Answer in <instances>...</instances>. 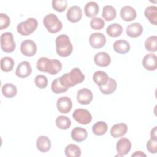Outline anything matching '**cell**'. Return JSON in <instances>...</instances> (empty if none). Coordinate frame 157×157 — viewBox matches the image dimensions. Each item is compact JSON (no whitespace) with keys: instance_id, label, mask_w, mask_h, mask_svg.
<instances>
[{"instance_id":"obj_42","label":"cell","mask_w":157,"mask_h":157,"mask_svg":"<svg viewBox=\"0 0 157 157\" xmlns=\"http://www.w3.org/2000/svg\"><path fill=\"white\" fill-rule=\"evenodd\" d=\"M131 156H146V155L140 151H136L133 154H132Z\"/></svg>"},{"instance_id":"obj_20","label":"cell","mask_w":157,"mask_h":157,"mask_svg":"<svg viewBox=\"0 0 157 157\" xmlns=\"http://www.w3.org/2000/svg\"><path fill=\"white\" fill-rule=\"evenodd\" d=\"M36 147L40 152L46 153L50 150L51 141L48 137L40 136L37 139Z\"/></svg>"},{"instance_id":"obj_25","label":"cell","mask_w":157,"mask_h":157,"mask_svg":"<svg viewBox=\"0 0 157 157\" xmlns=\"http://www.w3.org/2000/svg\"><path fill=\"white\" fill-rule=\"evenodd\" d=\"M144 15L148 20L150 23L153 25L157 24V7L155 6H150L145 8Z\"/></svg>"},{"instance_id":"obj_12","label":"cell","mask_w":157,"mask_h":157,"mask_svg":"<svg viewBox=\"0 0 157 157\" xmlns=\"http://www.w3.org/2000/svg\"><path fill=\"white\" fill-rule=\"evenodd\" d=\"M93 95L92 91L88 88H82L77 94V100L82 105L89 104L93 100Z\"/></svg>"},{"instance_id":"obj_28","label":"cell","mask_w":157,"mask_h":157,"mask_svg":"<svg viewBox=\"0 0 157 157\" xmlns=\"http://www.w3.org/2000/svg\"><path fill=\"white\" fill-rule=\"evenodd\" d=\"M106 33L110 37H117L122 34L123 28L118 23H112L107 26Z\"/></svg>"},{"instance_id":"obj_2","label":"cell","mask_w":157,"mask_h":157,"mask_svg":"<svg viewBox=\"0 0 157 157\" xmlns=\"http://www.w3.org/2000/svg\"><path fill=\"white\" fill-rule=\"evenodd\" d=\"M59 78L60 83L64 87L69 89L83 82L85 80V75L79 68L75 67L69 73L64 74Z\"/></svg>"},{"instance_id":"obj_9","label":"cell","mask_w":157,"mask_h":157,"mask_svg":"<svg viewBox=\"0 0 157 157\" xmlns=\"http://www.w3.org/2000/svg\"><path fill=\"white\" fill-rule=\"evenodd\" d=\"M89 43L93 48H101L106 43V37L101 33H94L89 37Z\"/></svg>"},{"instance_id":"obj_15","label":"cell","mask_w":157,"mask_h":157,"mask_svg":"<svg viewBox=\"0 0 157 157\" xmlns=\"http://www.w3.org/2000/svg\"><path fill=\"white\" fill-rule=\"evenodd\" d=\"M32 72V68L30 63L28 61H23L18 64L15 74L20 78H25L29 76Z\"/></svg>"},{"instance_id":"obj_37","label":"cell","mask_w":157,"mask_h":157,"mask_svg":"<svg viewBox=\"0 0 157 157\" xmlns=\"http://www.w3.org/2000/svg\"><path fill=\"white\" fill-rule=\"evenodd\" d=\"M105 26L104 20L99 17H94L90 21V26L94 30H101Z\"/></svg>"},{"instance_id":"obj_35","label":"cell","mask_w":157,"mask_h":157,"mask_svg":"<svg viewBox=\"0 0 157 157\" xmlns=\"http://www.w3.org/2000/svg\"><path fill=\"white\" fill-rule=\"evenodd\" d=\"M51 90L53 93L55 94H59L61 93L66 92L68 90V88L64 87L59 82V78H56L53 82L51 84Z\"/></svg>"},{"instance_id":"obj_4","label":"cell","mask_w":157,"mask_h":157,"mask_svg":"<svg viewBox=\"0 0 157 157\" xmlns=\"http://www.w3.org/2000/svg\"><path fill=\"white\" fill-rule=\"evenodd\" d=\"M43 24L47 30L52 34L60 31L63 28L62 22L53 13L46 15L43 19Z\"/></svg>"},{"instance_id":"obj_29","label":"cell","mask_w":157,"mask_h":157,"mask_svg":"<svg viewBox=\"0 0 157 157\" xmlns=\"http://www.w3.org/2000/svg\"><path fill=\"white\" fill-rule=\"evenodd\" d=\"M2 94L7 98H12L16 96L17 89L15 85L12 83H6L1 88Z\"/></svg>"},{"instance_id":"obj_23","label":"cell","mask_w":157,"mask_h":157,"mask_svg":"<svg viewBox=\"0 0 157 157\" xmlns=\"http://www.w3.org/2000/svg\"><path fill=\"white\" fill-rule=\"evenodd\" d=\"M113 50L115 52L119 54H126L130 50L129 43L123 39L116 40L113 45Z\"/></svg>"},{"instance_id":"obj_21","label":"cell","mask_w":157,"mask_h":157,"mask_svg":"<svg viewBox=\"0 0 157 157\" xmlns=\"http://www.w3.org/2000/svg\"><path fill=\"white\" fill-rule=\"evenodd\" d=\"M88 137L86 130L82 127H75L71 131V137L72 140L77 142L84 141Z\"/></svg>"},{"instance_id":"obj_19","label":"cell","mask_w":157,"mask_h":157,"mask_svg":"<svg viewBox=\"0 0 157 157\" xmlns=\"http://www.w3.org/2000/svg\"><path fill=\"white\" fill-rule=\"evenodd\" d=\"M128 131V126L124 123L113 125L110 129V135L113 138H118L126 134Z\"/></svg>"},{"instance_id":"obj_31","label":"cell","mask_w":157,"mask_h":157,"mask_svg":"<svg viewBox=\"0 0 157 157\" xmlns=\"http://www.w3.org/2000/svg\"><path fill=\"white\" fill-rule=\"evenodd\" d=\"M65 155L67 157H79L81 156V149L75 144H69L64 150Z\"/></svg>"},{"instance_id":"obj_24","label":"cell","mask_w":157,"mask_h":157,"mask_svg":"<svg viewBox=\"0 0 157 157\" xmlns=\"http://www.w3.org/2000/svg\"><path fill=\"white\" fill-rule=\"evenodd\" d=\"M109 79L107 74L102 71H96L93 75V80L94 82L99 86L105 85Z\"/></svg>"},{"instance_id":"obj_40","label":"cell","mask_w":157,"mask_h":157,"mask_svg":"<svg viewBox=\"0 0 157 157\" xmlns=\"http://www.w3.org/2000/svg\"><path fill=\"white\" fill-rule=\"evenodd\" d=\"M146 147L150 153H156L157 152V140L150 138L147 142Z\"/></svg>"},{"instance_id":"obj_22","label":"cell","mask_w":157,"mask_h":157,"mask_svg":"<svg viewBox=\"0 0 157 157\" xmlns=\"http://www.w3.org/2000/svg\"><path fill=\"white\" fill-rule=\"evenodd\" d=\"M99 12V7L96 2L90 1L87 2L84 7V12L86 17L94 18Z\"/></svg>"},{"instance_id":"obj_13","label":"cell","mask_w":157,"mask_h":157,"mask_svg":"<svg viewBox=\"0 0 157 157\" xmlns=\"http://www.w3.org/2000/svg\"><path fill=\"white\" fill-rule=\"evenodd\" d=\"M66 17L68 21L71 23L79 21L82 17V10L78 6H72L69 8L66 13Z\"/></svg>"},{"instance_id":"obj_16","label":"cell","mask_w":157,"mask_h":157,"mask_svg":"<svg viewBox=\"0 0 157 157\" xmlns=\"http://www.w3.org/2000/svg\"><path fill=\"white\" fill-rule=\"evenodd\" d=\"M120 15L125 21H131L137 17V12L134 8L130 6H125L120 9Z\"/></svg>"},{"instance_id":"obj_41","label":"cell","mask_w":157,"mask_h":157,"mask_svg":"<svg viewBox=\"0 0 157 157\" xmlns=\"http://www.w3.org/2000/svg\"><path fill=\"white\" fill-rule=\"evenodd\" d=\"M150 138L157 140V127L155 126L150 131Z\"/></svg>"},{"instance_id":"obj_38","label":"cell","mask_w":157,"mask_h":157,"mask_svg":"<svg viewBox=\"0 0 157 157\" xmlns=\"http://www.w3.org/2000/svg\"><path fill=\"white\" fill-rule=\"evenodd\" d=\"M34 83L39 88L44 89L48 85V79L44 75H37L34 78Z\"/></svg>"},{"instance_id":"obj_18","label":"cell","mask_w":157,"mask_h":157,"mask_svg":"<svg viewBox=\"0 0 157 157\" xmlns=\"http://www.w3.org/2000/svg\"><path fill=\"white\" fill-rule=\"evenodd\" d=\"M94 61L97 66L100 67H107L111 63V58L107 53L105 52H100L94 55Z\"/></svg>"},{"instance_id":"obj_17","label":"cell","mask_w":157,"mask_h":157,"mask_svg":"<svg viewBox=\"0 0 157 157\" xmlns=\"http://www.w3.org/2000/svg\"><path fill=\"white\" fill-rule=\"evenodd\" d=\"M143 32V27L140 23H132L129 24L126 29V34L132 38H137L141 36Z\"/></svg>"},{"instance_id":"obj_32","label":"cell","mask_w":157,"mask_h":157,"mask_svg":"<svg viewBox=\"0 0 157 157\" xmlns=\"http://www.w3.org/2000/svg\"><path fill=\"white\" fill-rule=\"evenodd\" d=\"M56 126L61 129L66 130L70 128L71 125V121L69 118L64 115L58 116L55 120Z\"/></svg>"},{"instance_id":"obj_33","label":"cell","mask_w":157,"mask_h":157,"mask_svg":"<svg viewBox=\"0 0 157 157\" xmlns=\"http://www.w3.org/2000/svg\"><path fill=\"white\" fill-rule=\"evenodd\" d=\"M14 66V60L9 56H5L1 59V69L4 72L11 71Z\"/></svg>"},{"instance_id":"obj_34","label":"cell","mask_w":157,"mask_h":157,"mask_svg":"<svg viewBox=\"0 0 157 157\" xmlns=\"http://www.w3.org/2000/svg\"><path fill=\"white\" fill-rule=\"evenodd\" d=\"M157 36H151L148 37L145 41V47L147 50L155 52L157 48Z\"/></svg>"},{"instance_id":"obj_5","label":"cell","mask_w":157,"mask_h":157,"mask_svg":"<svg viewBox=\"0 0 157 157\" xmlns=\"http://www.w3.org/2000/svg\"><path fill=\"white\" fill-rule=\"evenodd\" d=\"M38 26V21L34 18H29L18 24L17 32L21 36H26L34 33Z\"/></svg>"},{"instance_id":"obj_30","label":"cell","mask_w":157,"mask_h":157,"mask_svg":"<svg viewBox=\"0 0 157 157\" xmlns=\"http://www.w3.org/2000/svg\"><path fill=\"white\" fill-rule=\"evenodd\" d=\"M108 129L107 124L102 121L96 122L92 127V131L96 136H102Z\"/></svg>"},{"instance_id":"obj_27","label":"cell","mask_w":157,"mask_h":157,"mask_svg":"<svg viewBox=\"0 0 157 157\" xmlns=\"http://www.w3.org/2000/svg\"><path fill=\"white\" fill-rule=\"evenodd\" d=\"M117 12L113 6L110 5L105 6L102 9V17L107 21H112L116 18Z\"/></svg>"},{"instance_id":"obj_26","label":"cell","mask_w":157,"mask_h":157,"mask_svg":"<svg viewBox=\"0 0 157 157\" xmlns=\"http://www.w3.org/2000/svg\"><path fill=\"white\" fill-rule=\"evenodd\" d=\"M99 87L101 92L104 94H110L116 90L117 83L115 79L109 77L107 83L105 85Z\"/></svg>"},{"instance_id":"obj_11","label":"cell","mask_w":157,"mask_h":157,"mask_svg":"<svg viewBox=\"0 0 157 157\" xmlns=\"http://www.w3.org/2000/svg\"><path fill=\"white\" fill-rule=\"evenodd\" d=\"M56 107L58 110L61 113H69L72 108V102L67 96H63L57 100Z\"/></svg>"},{"instance_id":"obj_1","label":"cell","mask_w":157,"mask_h":157,"mask_svg":"<svg viewBox=\"0 0 157 157\" xmlns=\"http://www.w3.org/2000/svg\"><path fill=\"white\" fill-rule=\"evenodd\" d=\"M36 67L39 71L56 75L61 71L62 63L58 59H50L47 57H41L37 61Z\"/></svg>"},{"instance_id":"obj_39","label":"cell","mask_w":157,"mask_h":157,"mask_svg":"<svg viewBox=\"0 0 157 157\" xmlns=\"http://www.w3.org/2000/svg\"><path fill=\"white\" fill-rule=\"evenodd\" d=\"M10 23V19L9 17L3 13H0V29L3 30L7 28Z\"/></svg>"},{"instance_id":"obj_10","label":"cell","mask_w":157,"mask_h":157,"mask_svg":"<svg viewBox=\"0 0 157 157\" xmlns=\"http://www.w3.org/2000/svg\"><path fill=\"white\" fill-rule=\"evenodd\" d=\"M131 148V141L125 137H122L120 139L116 144V150L118 156H123L127 155Z\"/></svg>"},{"instance_id":"obj_3","label":"cell","mask_w":157,"mask_h":157,"mask_svg":"<svg viewBox=\"0 0 157 157\" xmlns=\"http://www.w3.org/2000/svg\"><path fill=\"white\" fill-rule=\"evenodd\" d=\"M56 51L57 54L61 57L69 56L73 50V46L69 37L66 34L58 36L56 40Z\"/></svg>"},{"instance_id":"obj_7","label":"cell","mask_w":157,"mask_h":157,"mask_svg":"<svg viewBox=\"0 0 157 157\" xmlns=\"http://www.w3.org/2000/svg\"><path fill=\"white\" fill-rule=\"evenodd\" d=\"M73 118L81 124H88L92 120V115L90 112L85 109H77L72 113Z\"/></svg>"},{"instance_id":"obj_8","label":"cell","mask_w":157,"mask_h":157,"mask_svg":"<svg viewBox=\"0 0 157 157\" xmlns=\"http://www.w3.org/2000/svg\"><path fill=\"white\" fill-rule=\"evenodd\" d=\"M20 51L23 55L31 57L36 53L37 45L32 40H25L20 45Z\"/></svg>"},{"instance_id":"obj_14","label":"cell","mask_w":157,"mask_h":157,"mask_svg":"<svg viewBox=\"0 0 157 157\" xmlns=\"http://www.w3.org/2000/svg\"><path fill=\"white\" fill-rule=\"evenodd\" d=\"M142 65L148 71H155L157 67V57L154 53H148L142 59Z\"/></svg>"},{"instance_id":"obj_36","label":"cell","mask_w":157,"mask_h":157,"mask_svg":"<svg viewBox=\"0 0 157 157\" xmlns=\"http://www.w3.org/2000/svg\"><path fill=\"white\" fill-rule=\"evenodd\" d=\"M52 6L54 10L58 12H64L67 7V2L66 0H53Z\"/></svg>"},{"instance_id":"obj_6","label":"cell","mask_w":157,"mask_h":157,"mask_svg":"<svg viewBox=\"0 0 157 157\" xmlns=\"http://www.w3.org/2000/svg\"><path fill=\"white\" fill-rule=\"evenodd\" d=\"M1 48L6 53H12L15 50L16 44L11 32H5L1 34Z\"/></svg>"}]
</instances>
